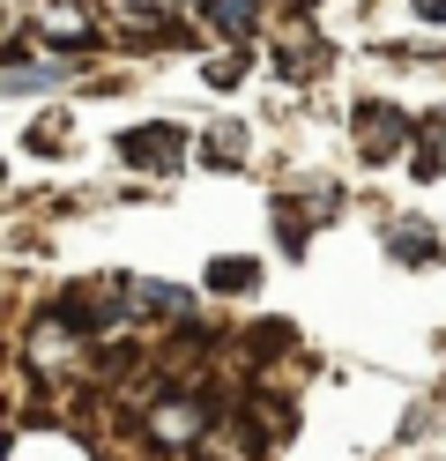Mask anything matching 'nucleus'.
<instances>
[{
  "label": "nucleus",
  "mask_w": 446,
  "mask_h": 461,
  "mask_svg": "<svg viewBox=\"0 0 446 461\" xmlns=\"http://www.w3.org/2000/svg\"><path fill=\"white\" fill-rule=\"evenodd\" d=\"M238 75H246V52H223V60H216V68H208V82H216V90H231V82H238Z\"/></svg>",
  "instance_id": "10"
},
{
  "label": "nucleus",
  "mask_w": 446,
  "mask_h": 461,
  "mask_svg": "<svg viewBox=\"0 0 446 461\" xmlns=\"http://www.w3.org/2000/svg\"><path fill=\"white\" fill-rule=\"evenodd\" d=\"M416 15H424V23H446V0H416Z\"/></svg>",
  "instance_id": "11"
},
{
  "label": "nucleus",
  "mask_w": 446,
  "mask_h": 461,
  "mask_svg": "<svg viewBox=\"0 0 446 461\" xmlns=\"http://www.w3.org/2000/svg\"><path fill=\"white\" fill-rule=\"evenodd\" d=\"M402 134H409V120H402L395 104H357V149H365L372 164L395 157V149H402Z\"/></svg>",
  "instance_id": "2"
},
{
  "label": "nucleus",
  "mask_w": 446,
  "mask_h": 461,
  "mask_svg": "<svg viewBox=\"0 0 446 461\" xmlns=\"http://www.w3.org/2000/svg\"><path fill=\"white\" fill-rule=\"evenodd\" d=\"M208 31L216 38H246L253 31V0H208Z\"/></svg>",
  "instance_id": "6"
},
{
  "label": "nucleus",
  "mask_w": 446,
  "mask_h": 461,
  "mask_svg": "<svg viewBox=\"0 0 446 461\" xmlns=\"http://www.w3.org/2000/svg\"><path fill=\"white\" fill-rule=\"evenodd\" d=\"M149 431H157L164 447H201V431H208V410H201L194 394H171V402H157Z\"/></svg>",
  "instance_id": "3"
},
{
  "label": "nucleus",
  "mask_w": 446,
  "mask_h": 461,
  "mask_svg": "<svg viewBox=\"0 0 446 461\" xmlns=\"http://www.w3.org/2000/svg\"><path fill=\"white\" fill-rule=\"evenodd\" d=\"M201 157H208V164H223V171H231V164H246V127H208Z\"/></svg>",
  "instance_id": "7"
},
{
  "label": "nucleus",
  "mask_w": 446,
  "mask_h": 461,
  "mask_svg": "<svg viewBox=\"0 0 446 461\" xmlns=\"http://www.w3.org/2000/svg\"><path fill=\"white\" fill-rule=\"evenodd\" d=\"M409 164H416V179H439V171H446V141H439V127H424V141L409 149Z\"/></svg>",
  "instance_id": "8"
},
{
  "label": "nucleus",
  "mask_w": 446,
  "mask_h": 461,
  "mask_svg": "<svg viewBox=\"0 0 446 461\" xmlns=\"http://www.w3.org/2000/svg\"><path fill=\"white\" fill-rule=\"evenodd\" d=\"M208 283H216V291H253L260 268H253V261H216V268H208Z\"/></svg>",
  "instance_id": "9"
},
{
  "label": "nucleus",
  "mask_w": 446,
  "mask_h": 461,
  "mask_svg": "<svg viewBox=\"0 0 446 461\" xmlns=\"http://www.w3.org/2000/svg\"><path fill=\"white\" fill-rule=\"evenodd\" d=\"M387 246H395L402 268H432V261H439V230H424V223H402Z\"/></svg>",
  "instance_id": "5"
},
{
  "label": "nucleus",
  "mask_w": 446,
  "mask_h": 461,
  "mask_svg": "<svg viewBox=\"0 0 446 461\" xmlns=\"http://www.w3.org/2000/svg\"><path fill=\"white\" fill-rule=\"evenodd\" d=\"M178 157H187V134L164 127V120L119 134V164H134V171H178Z\"/></svg>",
  "instance_id": "1"
},
{
  "label": "nucleus",
  "mask_w": 446,
  "mask_h": 461,
  "mask_svg": "<svg viewBox=\"0 0 446 461\" xmlns=\"http://www.w3.org/2000/svg\"><path fill=\"white\" fill-rule=\"evenodd\" d=\"M127 305H141L149 321H187L194 298L178 291V283H127Z\"/></svg>",
  "instance_id": "4"
}]
</instances>
